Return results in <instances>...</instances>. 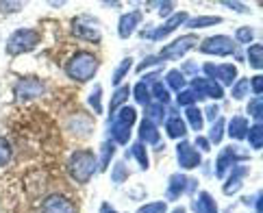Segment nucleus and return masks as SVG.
Here are the masks:
<instances>
[{"mask_svg": "<svg viewBox=\"0 0 263 213\" xmlns=\"http://www.w3.org/2000/svg\"><path fill=\"white\" fill-rule=\"evenodd\" d=\"M96 70H98V59L87 50L77 52L65 63V74H68L72 81H79V83H87L93 74H96Z\"/></svg>", "mask_w": 263, "mask_h": 213, "instance_id": "obj_1", "label": "nucleus"}, {"mask_svg": "<svg viewBox=\"0 0 263 213\" xmlns=\"http://www.w3.org/2000/svg\"><path fill=\"white\" fill-rule=\"evenodd\" d=\"M96 154L91 150H77L70 161H68V170H70V177L77 181L79 185H85L91 181L93 172H96Z\"/></svg>", "mask_w": 263, "mask_h": 213, "instance_id": "obj_2", "label": "nucleus"}, {"mask_svg": "<svg viewBox=\"0 0 263 213\" xmlns=\"http://www.w3.org/2000/svg\"><path fill=\"white\" fill-rule=\"evenodd\" d=\"M40 44V33L35 29H17L7 42V52L9 54H22L31 52L35 46Z\"/></svg>", "mask_w": 263, "mask_h": 213, "instance_id": "obj_3", "label": "nucleus"}, {"mask_svg": "<svg viewBox=\"0 0 263 213\" xmlns=\"http://www.w3.org/2000/svg\"><path fill=\"white\" fill-rule=\"evenodd\" d=\"M198 44V37L196 35H183V37H178V40H174L170 46H165V48L157 54L159 59H167V61H174V59H181L185 52H190L194 46Z\"/></svg>", "mask_w": 263, "mask_h": 213, "instance_id": "obj_4", "label": "nucleus"}, {"mask_svg": "<svg viewBox=\"0 0 263 213\" xmlns=\"http://www.w3.org/2000/svg\"><path fill=\"white\" fill-rule=\"evenodd\" d=\"M200 52L204 54H215V57H227V54L235 52V42L227 35H213L206 37L200 44Z\"/></svg>", "mask_w": 263, "mask_h": 213, "instance_id": "obj_5", "label": "nucleus"}, {"mask_svg": "<svg viewBox=\"0 0 263 213\" xmlns=\"http://www.w3.org/2000/svg\"><path fill=\"white\" fill-rule=\"evenodd\" d=\"M241 159H246V152H239L237 146L224 148V150L220 152V157H218V161H215V177L224 179V177H227V172H229L237 161H241Z\"/></svg>", "mask_w": 263, "mask_h": 213, "instance_id": "obj_6", "label": "nucleus"}, {"mask_svg": "<svg viewBox=\"0 0 263 213\" xmlns=\"http://www.w3.org/2000/svg\"><path fill=\"white\" fill-rule=\"evenodd\" d=\"M13 91H15L17 100H33V98H40L44 94L46 85L40 79H20Z\"/></svg>", "mask_w": 263, "mask_h": 213, "instance_id": "obj_7", "label": "nucleus"}, {"mask_svg": "<svg viewBox=\"0 0 263 213\" xmlns=\"http://www.w3.org/2000/svg\"><path fill=\"white\" fill-rule=\"evenodd\" d=\"M176 159H178V165H181L183 170H194V168H198L200 165V154L198 150L192 146V144H178L176 148Z\"/></svg>", "mask_w": 263, "mask_h": 213, "instance_id": "obj_8", "label": "nucleus"}, {"mask_svg": "<svg viewBox=\"0 0 263 213\" xmlns=\"http://www.w3.org/2000/svg\"><path fill=\"white\" fill-rule=\"evenodd\" d=\"M192 89H194L200 98H213V100H220V98L224 96L222 87H220L215 81H209V79H194V81H192Z\"/></svg>", "mask_w": 263, "mask_h": 213, "instance_id": "obj_9", "label": "nucleus"}, {"mask_svg": "<svg viewBox=\"0 0 263 213\" xmlns=\"http://www.w3.org/2000/svg\"><path fill=\"white\" fill-rule=\"evenodd\" d=\"M144 20V13L142 11H126L124 15L120 17L118 22V35L122 37V40H126V37H130L135 33V29L139 26V22Z\"/></svg>", "mask_w": 263, "mask_h": 213, "instance_id": "obj_10", "label": "nucleus"}, {"mask_svg": "<svg viewBox=\"0 0 263 213\" xmlns=\"http://www.w3.org/2000/svg\"><path fill=\"white\" fill-rule=\"evenodd\" d=\"M246 177H248V168H246V165H233L229 179H227V183H224V187H222V191L227 193V196L237 193L241 189V183H243V179H246Z\"/></svg>", "mask_w": 263, "mask_h": 213, "instance_id": "obj_11", "label": "nucleus"}, {"mask_svg": "<svg viewBox=\"0 0 263 213\" xmlns=\"http://www.w3.org/2000/svg\"><path fill=\"white\" fill-rule=\"evenodd\" d=\"M42 213H74V205L65 196H61V193H54V196L46 198Z\"/></svg>", "mask_w": 263, "mask_h": 213, "instance_id": "obj_12", "label": "nucleus"}, {"mask_svg": "<svg viewBox=\"0 0 263 213\" xmlns=\"http://www.w3.org/2000/svg\"><path fill=\"white\" fill-rule=\"evenodd\" d=\"M192 185H196V183L192 179H187L185 174H172V177H170V185H167V198H170V200L181 198L183 193L192 187Z\"/></svg>", "mask_w": 263, "mask_h": 213, "instance_id": "obj_13", "label": "nucleus"}, {"mask_svg": "<svg viewBox=\"0 0 263 213\" xmlns=\"http://www.w3.org/2000/svg\"><path fill=\"white\" fill-rule=\"evenodd\" d=\"M183 22H187V11H178V13L170 15V20H167V22L161 26V29H157L150 37H153V40H163V37H167L170 33H174Z\"/></svg>", "mask_w": 263, "mask_h": 213, "instance_id": "obj_14", "label": "nucleus"}, {"mask_svg": "<svg viewBox=\"0 0 263 213\" xmlns=\"http://www.w3.org/2000/svg\"><path fill=\"white\" fill-rule=\"evenodd\" d=\"M213 79L215 83L222 87V85H233L235 79H237V68L233 63H222V66H215L213 68Z\"/></svg>", "mask_w": 263, "mask_h": 213, "instance_id": "obj_15", "label": "nucleus"}, {"mask_svg": "<svg viewBox=\"0 0 263 213\" xmlns=\"http://www.w3.org/2000/svg\"><path fill=\"white\" fill-rule=\"evenodd\" d=\"M72 33L77 37L87 40V42H100V31L93 24H87L85 20H74L72 22Z\"/></svg>", "mask_w": 263, "mask_h": 213, "instance_id": "obj_16", "label": "nucleus"}, {"mask_svg": "<svg viewBox=\"0 0 263 213\" xmlns=\"http://www.w3.org/2000/svg\"><path fill=\"white\" fill-rule=\"evenodd\" d=\"M248 120L243 118V115H235L231 118V122H229V135L233 137V140H243L248 133Z\"/></svg>", "mask_w": 263, "mask_h": 213, "instance_id": "obj_17", "label": "nucleus"}, {"mask_svg": "<svg viewBox=\"0 0 263 213\" xmlns=\"http://www.w3.org/2000/svg\"><path fill=\"white\" fill-rule=\"evenodd\" d=\"M139 137H142V144H159V128L157 124H153L150 120H142L139 124Z\"/></svg>", "mask_w": 263, "mask_h": 213, "instance_id": "obj_18", "label": "nucleus"}, {"mask_svg": "<svg viewBox=\"0 0 263 213\" xmlns=\"http://www.w3.org/2000/svg\"><path fill=\"white\" fill-rule=\"evenodd\" d=\"M192 207L196 213H218V205H215V200L209 191H202Z\"/></svg>", "mask_w": 263, "mask_h": 213, "instance_id": "obj_19", "label": "nucleus"}, {"mask_svg": "<svg viewBox=\"0 0 263 213\" xmlns=\"http://www.w3.org/2000/svg\"><path fill=\"white\" fill-rule=\"evenodd\" d=\"M165 133H167V137H170V140H178V137H185L187 126H185V122H183L181 118L174 115V118L167 120V124H165Z\"/></svg>", "mask_w": 263, "mask_h": 213, "instance_id": "obj_20", "label": "nucleus"}, {"mask_svg": "<svg viewBox=\"0 0 263 213\" xmlns=\"http://www.w3.org/2000/svg\"><path fill=\"white\" fill-rule=\"evenodd\" d=\"M91 126H93V122H91L87 115H83V113H77V115L70 120V128L77 135H87L91 131Z\"/></svg>", "mask_w": 263, "mask_h": 213, "instance_id": "obj_21", "label": "nucleus"}, {"mask_svg": "<svg viewBox=\"0 0 263 213\" xmlns=\"http://www.w3.org/2000/svg\"><path fill=\"white\" fill-rule=\"evenodd\" d=\"M135 118H137V111L133 109V107H120V111H118V113L114 115V118H111V120H114V122H118V124H124V126H133V122H135Z\"/></svg>", "mask_w": 263, "mask_h": 213, "instance_id": "obj_22", "label": "nucleus"}, {"mask_svg": "<svg viewBox=\"0 0 263 213\" xmlns=\"http://www.w3.org/2000/svg\"><path fill=\"white\" fill-rule=\"evenodd\" d=\"M109 133H111V137H114L116 144H126L130 140V128L124 126V124L114 122V120H111V131Z\"/></svg>", "mask_w": 263, "mask_h": 213, "instance_id": "obj_23", "label": "nucleus"}, {"mask_svg": "<svg viewBox=\"0 0 263 213\" xmlns=\"http://www.w3.org/2000/svg\"><path fill=\"white\" fill-rule=\"evenodd\" d=\"M128 94H130L128 85H124V87H118V89H116V94H114V98H111V103H109V113H116V111H118L120 107H124V103H126Z\"/></svg>", "mask_w": 263, "mask_h": 213, "instance_id": "obj_24", "label": "nucleus"}, {"mask_svg": "<svg viewBox=\"0 0 263 213\" xmlns=\"http://www.w3.org/2000/svg\"><path fill=\"white\" fill-rule=\"evenodd\" d=\"M165 83H167V87H170V89L183 91L185 89V74L178 72V70H170L165 74Z\"/></svg>", "mask_w": 263, "mask_h": 213, "instance_id": "obj_25", "label": "nucleus"}, {"mask_svg": "<svg viewBox=\"0 0 263 213\" xmlns=\"http://www.w3.org/2000/svg\"><path fill=\"white\" fill-rule=\"evenodd\" d=\"M185 115H187V122H190V126L194 128V131H200L202 124H204V120H202V111L198 107H187L185 109Z\"/></svg>", "mask_w": 263, "mask_h": 213, "instance_id": "obj_26", "label": "nucleus"}, {"mask_svg": "<svg viewBox=\"0 0 263 213\" xmlns=\"http://www.w3.org/2000/svg\"><path fill=\"white\" fill-rule=\"evenodd\" d=\"M130 157H135L137 163H139V168H142V170H148L150 161H148V154H146V146H144L142 142H139V144H133V148H130Z\"/></svg>", "mask_w": 263, "mask_h": 213, "instance_id": "obj_27", "label": "nucleus"}, {"mask_svg": "<svg viewBox=\"0 0 263 213\" xmlns=\"http://www.w3.org/2000/svg\"><path fill=\"white\" fill-rule=\"evenodd\" d=\"M261 54H263L261 44H252V46H248V63H250V68L261 70V66H263Z\"/></svg>", "mask_w": 263, "mask_h": 213, "instance_id": "obj_28", "label": "nucleus"}, {"mask_svg": "<svg viewBox=\"0 0 263 213\" xmlns=\"http://www.w3.org/2000/svg\"><path fill=\"white\" fill-rule=\"evenodd\" d=\"M222 17H215V15H200V17H194V20L187 22L190 29H202V26H213V24H220Z\"/></svg>", "mask_w": 263, "mask_h": 213, "instance_id": "obj_29", "label": "nucleus"}, {"mask_svg": "<svg viewBox=\"0 0 263 213\" xmlns=\"http://www.w3.org/2000/svg\"><path fill=\"white\" fill-rule=\"evenodd\" d=\"M146 113H148V118L146 120H150V122H161V120L165 118V107L163 105H159V103H155V105H146Z\"/></svg>", "mask_w": 263, "mask_h": 213, "instance_id": "obj_30", "label": "nucleus"}, {"mask_svg": "<svg viewBox=\"0 0 263 213\" xmlns=\"http://www.w3.org/2000/svg\"><path fill=\"white\" fill-rule=\"evenodd\" d=\"M261 133H263L261 122H257L252 128H248L246 137H248V142H250V146H252V150H261Z\"/></svg>", "mask_w": 263, "mask_h": 213, "instance_id": "obj_31", "label": "nucleus"}, {"mask_svg": "<svg viewBox=\"0 0 263 213\" xmlns=\"http://www.w3.org/2000/svg\"><path fill=\"white\" fill-rule=\"evenodd\" d=\"M224 137V120L218 118L215 122L211 124V131H209V144H220Z\"/></svg>", "mask_w": 263, "mask_h": 213, "instance_id": "obj_32", "label": "nucleus"}, {"mask_svg": "<svg viewBox=\"0 0 263 213\" xmlns=\"http://www.w3.org/2000/svg\"><path fill=\"white\" fill-rule=\"evenodd\" d=\"M248 87H250L248 79H239V81H235V83H233V87H231V94H233V98H235V100L246 98V94H248Z\"/></svg>", "mask_w": 263, "mask_h": 213, "instance_id": "obj_33", "label": "nucleus"}, {"mask_svg": "<svg viewBox=\"0 0 263 213\" xmlns=\"http://www.w3.org/2000/svg\"><path fill=\"white\" fill-rule=\"evenodd\" d=\"M130 63H133V59H130V57H126L124 61H120L118 70L114 72V81H111V83H114V85H120V83L124 81V76H126V74L130 72Z\"/></svg>", "mask_w": 263, "mask_h": 213, "instance_id": "obj_34", "label": "nucleus"}, {"mask_svg": "<svg viewBox=\"0 0 263 213\" xmlns=\"http://www.w3.org/2000/svg\"><path fill=\"white\" fill-rule=\"evenodd\" d=\"M133 94H135V100L139 105H150V89H148V85L144 81L137 83L135 89H133Z\"/></svg>", "mask_w": 263, "mask_h": 213, "instance_id": "obj_35", "label": "nucleus"}, {"mask_svg": "<svg viewBox=\"0 0 263 213\" xmlns=\"http://www.w3.org/2000/svg\"><path fill=\"white\" fill-rule=\"evenodd\" d=\"M176 100H178V105H181V107H192L196 100H202V98L196 94L194 89H183V91H178V98Z\"/></svg>", "mask_w": 263, "mask_h": 213, "instance_id": "obj_36", "label": "nucleus"}, {"mask_svg": "<svg viewBox=\"0 0 263 213\" xmlns=\"http://www.w3.org/2000/svg\"><path fill=\"white\" fill-rule=\"evenodd\" d=\"M153 94H155L159 105H165L167 100H170V91H167L165 85H161V81H155L153 83Z\"/></svg>", "mask_w": 263, "mask_h": 213, "instance_id": "obj_37", "label": "nucleus"}, {"mask_svg": "<svg viewBox=\"0 0 263 213\" xmlns=\"http://www.w3.org/2000/svg\"><path fill=\"white\" fill-rule=\"evenodd\" d=\"M100 96H102V87L100 85H93V91L89 94V105L93 109V113H102V103H100Z\"/></svg>", "mask_w": 263, "mask_h": 213, "instance_id": "obj_38", "label": "nucleus"}, {"mask_svg": "<svg viewBox=\"0 0 263 213\" xmlns=\"http://www.w3.org/2000/svg\"><path fill=\"white\" fill-rule=\"evenodd\" d=\"M137 213H167V202L157 200V202H148V205L139 207Z\"/></svg>", "mask_w": 263, "mask_h": 213, "instance_id": "obj_39", "label": "nucleus"}, {"mask_svg": "<svg viewBox=\"0 0 263 213\" xmlns=\"http://www.w3.org/2000/svg\"><path fill=\"white\" fill-rule=\"evenodd\" d=\"M116 152V144L114 142H107L102 144V159H100V170H107V165L111 161V157Z\"/></svg>", "mask_w": 263, "mask_h": 213, "instance_id": "obj_40", "label": "nucleus"}, {"mask_svg": "<svg viewBox=\"0 0 263 213\" xmlns=\"http://www.w3.org/2000/svg\"><path fill=\"white\" fill-rule=\"evenodd\" d=\"M11 154H13L11 144H9L5 137H0V165H7L9 161H11Z\"/></svg>", "mask_w": 263, "mask_h": 213, "instance_id": "obj_41", "label": "nucleus"}, {"mask_svg": "<svg viewBox=\"0 0 263 213\" xmlns=\"http://www.w3.org/2000/svg\"><path fill=\"white\" fill-rule=\"evenodd\" d=\"M248 115L255 118L257 122H261V98H259V96H255V98L248 100Z\"/></svg>", "mask_w": 263, "mask_h": 213, "instance_id": "obj_42", "label": "nucleus"}, {"mask_svg": "<svg viewBox=\"0 0 263 213\" xmlns=\"http://www.w3.org/2000/svg\"><path fill=\"white\" fill-rule=\"evenodd\" d=\"M126 177H128L126 165H124V163H116V165H114V172H111V179H114V183L126 181Z\"/></svg>", "mask_w": 263, "mask_h": 213, "instance_id": "obj_43", "label": "nucleus"}, {"mask_svg": "<svg viewBox=\"0 0 263 213\" xmlns=\"http://www.w3.org/2000/svg\"><path fill=\"white\" fill-rule=\"evenodd\" d=\"M252 37H255V31L248 29V26H241V29H237V33H235V40L241 42V44L252 42Z\"/></svg>", "mask_w": 263, "mask_h": 213, "instance_id": "obj_44", "label": "nucleus"}, {"mask_svg": "<svg viewBox=\"0 0 263 213\" xmlns=\"http://www.w3.org/2000/svg\"><path fill=\"white\" fill-rule=\"evenodd\" d=\"M248 83H250L252 91H255V96H259V98H261V91H263V79H261V76H252V79H248Z\"/></svg>", "mask_w": 263, "mask_h": 213, "instance_id": "obj_45", "label": "nucleus"}, {"mask_svg": "<svg viewBox=\"0 0 263 213\" xmlns=\"http://www.w3.org/2000/svg\"><path fill=\"white\" fill-rule=\"evenodd\" d=\"M157 63H161V59H159V57H146V59L137 66V72H144V70H148V68L157 66Z\"/></svg>", "mask_w": 263, "mask_h": 213, "instance_id": "obj_46", "label": "nucleus"}, {"mask_svg": "<svg viewBox=\"0 0 263 213\" xmlns=\"http://www.w3.org/2000/svg\"><path fill=\"white\" fill-rule=\"evenodd\" d=\"M222 5H224V7H229V9H235L237 13H248V7L243 5V3H235V0H224Z\"/></svg>", "mask_w": 263, "mask_h": 213, "instance_id": "obj_47", "label": "nucleus"}, {"mask_svg": "<svg viewBox=\"0 0 263 213\" xmlns=\"http://www.w3.org/2000/svg\"><path fill=\"white\" fill-rule=\"evenodd\" d=\"M153 7L159 9V15H170V11L174 9L172 3H153Z\"/></svg>", "mask_w": 263, "mask_h": 213, "instance_id": "obj_48", "label": "nucleus"}, {"mask_svg": "<svg viewBox=\"0 0 263 213\" xmlns=\"http://www.w3.org/2000/svg\"><path fill=\"white\" fill-rule=\"evenodd\" d=\"M204 113H206V118H209L211 122H213V120H218V118H220V109L215 107V105H209V107H206Z\"/></svg>", "mask_w": 263, "mask_h": 213, "instance_id": "obj_49", "label": "nucleus"}, {"mask_svg": "<svg viewBox=\"0 0 263 213\" xmlns=\"http://www.w3.org/2000/svg\"><path fill=\"white\" fill-rule=\"evenodd\" d=\"M196 146H198L202 152H206L209 150V140H204V137H196Z\"/></svg>", "mask_w": 263, "mask_h": 213, "instance_id": "obj_50", "label": "nucleus"}, {"mask_svg": "<svg viewBox=\"0 0 263 213\" xmlns=\"http://www.w3.org/2000/svg\"><path fill=\"white\" fill-rule=\"evenodd\" d=\"M0 9H22V3H0Z\"/></svg>", "mask_w": 263, "mask_h": 213, "instance_id": "obj_51", "label": "nucleus"}, {"mask_svg": "<svg viewBox=\"0 0 263 213\" xmlns=\"http://www.w3.org/2000/svg\"><path fill=\"white\" fill-rule=\"evenodd\" d=\"M255 207H257V213H261V191L255 196Z\"/></svg>", "mask_w": 263, "mask_h": 213, "instance_id": "obj_52", "label": "nucleus"}, {"mask_svg": "<svg viewBox=\"0 0 263 213\" xmlns=\"http://www.w3.org/2000/svg\"><path fill=\"white\" fill-rule=\"evenodd\" d=\"M185 72H196V66H194V63H187V66H185Z\"/></svg>", "mask_w": 263, "mask_h": 213, "instance_id": "obj_53", "label": "nucleus"}, {"mask_svg": "<svg viewBox=\"0 0 263 213\" xmlns=\"http://www.w3.org/2000/svg\"><path fill=\"white\" fill-rule=\"evenodd\" d=\"M172 213H185V209H183V207H178V209H174Z\"/></svg>", "mask_w": 263, "mask_h": 213, "instance_id": "obj_54", "label": "nucleus"}, {"mask_svg": "<svg viewBox=\"0 0 263 213\" xmlns=\"http://www.w3.org/2000/svg\"><path fill=\"white\" fill-rule=\"evenodd\" d=\"M109 213H116V211H109Z\"/></svg>", "mask_w": 263, "mask_h": 213, "instance_id": "obj_55", "label": "nucleus"}]
</instances>
